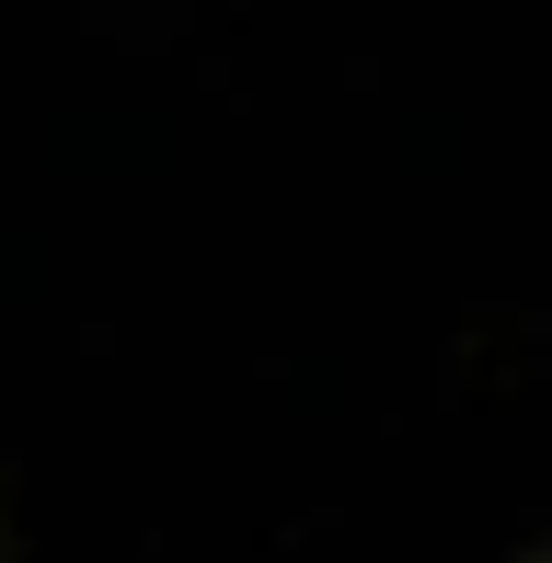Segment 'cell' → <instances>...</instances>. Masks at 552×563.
Wrapping results in <instances>:
<instances>
[{"instance_id": "obj_1", "label": "cell", "mask_w": 552, "mask_h": 563, "mask_svg": "<svg viewBox=\"0 0 552 563\" xmlns=\"http://www.w3.org/2000/svg\"><path fill=\"white\" fill-rule=\"evenodd\" d=\"M507 563H552V529H530V541H518V552H507Z\"/></svg>"}]
</instances>
